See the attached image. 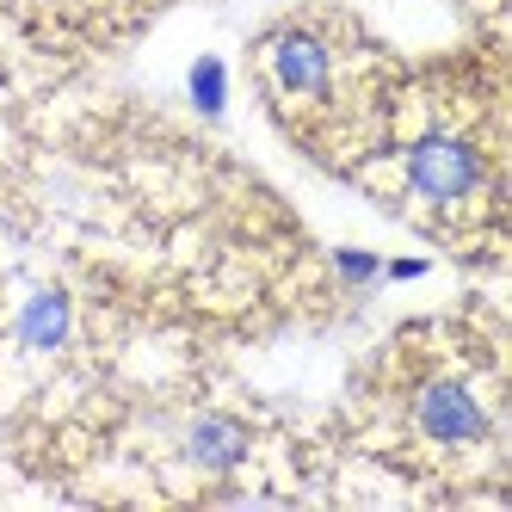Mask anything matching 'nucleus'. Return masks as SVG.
<instances>
[{"label":"nucleus","mask_w":512,"mask_h":512,"mask_svg":"<svg viewBox=\"0 0 512 512\" xmlns=\"http://www.w3.org/2000/svg\"><path fill=\"white\" fill-rule=\"evenodd\" d=\"M482 179H488L482 149L463 136H426L408 149V186L426 204H463V198L482 192Z\"/></svg>","instance_id":"f257e3e1"},{"label":"nucleus","mask_w":512,"mask_h":512,"mask_svg":"<svg viewBox=\"0 0 512 512\" xmlns=\"http://www.w3.org/2000/svg\"><path fill=\"white\" fill-rule=\"evenodd\" d=\"M414 426L432 438V445L463 451V445H482L494 420H488L482 395H475L469 383H457V377H432V383H420V395H414Z\"/></svg>","instance_id":"f03ea898"},{"label":"nucleus","mask_w":512,"mask_h":512,"mask_svg":"<svg viewBox=\"0 0 512 512\" xmlns=\"http://www.w3.org/2000/svg\"><path fill=\"white\" fill-rule=\"evenodd\" d=\"M266 68H272L278 93H290V99H321V93H327V81H334V56H327V44L315 38V31H303V25L272 31V44H266Z\"/></svg>","instance_id":"7ed1b4c3"},{"label":"nucleus","mask_w":512,"mask_h":512,"mask_svg":"<svg viewBox=\"0 0 512 512\" xmlns=\"http://www.w3.org/2000/svg\"><path fill=\"white\" fill-rule=\"evenodd\" d=\"M179 451H186V463L204 469V475H229V469L247 463L253 438H247V426L235 414H198L186 426V438H179Z\"/></svg>","instance_id":"20e7f679"},{"label":"nucleus","mask_w":512,"mask_h":512,"mask_svg":"<svg viewBox=\"0 0 512 512\" xmlns=\"http://www.w3.org/2000/svg\"><path fill=\"white\" fill-rule=\"evenodd\" d=\"M68 334H75V309H68L62 290H38V297L19 309V340L31 352H62Z\"/></svg>","instance_id":"39448f33"},{"label":"nucleus","mask_w":512,"mask_h":512,"mask_svg":"<svg viewBox=\"0 0 512 512\" xmlns=\"http://www.w3.org/2000/svg\"><path fill=\"white\" fill-rule=\"evenodd\" d=\"M186 93L204 118H223V105H229V68L216 62V56H198L192 62V75H186Z\"/></svg>","instance_id":"423d86ee"},{"label":"nucleus","mask_w":512,"mask_h":512,"mask_svg":"<svg viewBox=\"0 0 512 512\" xmlns=\"http://www.w3.org/2000/svg\"><path fill=\"white\" fill-rule=\"evenodd\" d=\"M334 266H340L346 284H371V278L383 272V260H377V253H364V247H340V253H334Z\"/></svg>","instance_id":"0eeeda50"},{"label":"nucleus","mask_w":512,"mask_h":512,"mask_svg":"<svg viewBox=\"0 0 512 512\" xmlns=\"http://www.w3.org/2000/svg\"><path fill=\"white\" fill-rule=\"evenodd\" d=\"M426 260H389V278H420Z\"/></svg>","instance_id":"6e6552de"}]
</instances>
